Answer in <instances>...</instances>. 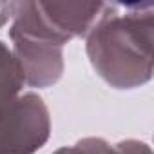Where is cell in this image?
<instances>
[{
  "mask_svg": "<svg viewBox=\"0 0 154 154\" xmlns=\"http://www.w3.org/2000/svg\"><path fill=\"white\" fill-rule=\"evenodd\" d=\"M11 51L22 69L24 82L33 89H47L63 74V47L29 36L13 35Z\"/></svg>",
  "mask_w": 154,
  "mask_h": 154,
  "instance_id": "4",
  "label": "cell"
},
{
  "mask_svg": "<svg viewBox=\"0 0 154 154\" xmlns=\"http://www.w3.org/2000/svg\"><path fill=\"white\" fill-rule=\"evenodd\" d=\"M152 45V2H105L100 20L85 36V53L94 72L120 91L138 89L150 82Z\"/></svg>",
  "mask_w": 154,
  "mask_h": 154,
  "instance_id": "1",
  "label": "cell"
},
{
  "mask_svg": "<svg viewBox=\"0 0 154 154\" xmlns=\"http://www.w3.org/2000/svg\"><path fill=\"white\" fill-rule=\"evenodd\" d=\"M53 154H118V150L114 145H111L103 138L87 136V138L78 140L74 145L56 149Z\"/></svg>",
  "mask_w": 154,
  "mask_h": 154,
  "instance_id": "6",
  "label": "cell"
},
{
  "mask_svg": "<svg viewBox=\"0 0 154 154\" xmlns=\"http://www.w3.org/2000/svg\"><path fill=\"white\" fill-rule=\"evenodd\" d=\"M24 85V74L11 47L0 40V112L22 94Z\"/></svg>",
  "mask_w": 154,
  "mask_h": 154,
  "instance_id": "5",
  "label": "cell"
},
{
  "mask_svg": "<svg viewBox=\"0 0 154 154\" xmlns=\"http://www.w3.org/2000/svg\"><path fill=\"white\" fill-rule=\"evenodd\" d=\"M13 17V2H0V27L6 26Z\"/></svg>",
  "mask_w": 154,
  "mask_h": 154,
  "instance_id": "8",
  "label": "cell"
},
{
  "mask_svg": "<svg viewBox=\"0 0 154 154\" xmlns=\"http://www.w3.org/2000/svg\"><path fill=\"white\" fill-rule=\"evenodd\" d=\"M114 147H116L118 154H152V149L149 147V143L140 141V140H132V138L122 140Z\"/></svg>",
  "mask_w": 154,
  "mask_h": 154,
  "instance_id": "7",
  "label": "cell"
},
{
  "mask_svg": "<svg viewBox=\"0 0 154 154\" xmlns=\"http://www.w3.org/2000/svg\"><path fill=\"white\" fill-rule=\"evenodd\" d=\"M49 136L51 114L36 93H22L0 112V154H35Z\"/></svg>",
  "mask_w": 154,
  "mask_h": 154,
  "instance_id": "3",
  "label": "cell"
},
{
  "mask_svg": "<svg viewBox=\"0 0 154 154\" xmlns=\"http://www.w3.org/2000/svg\"><path fill=\"white\" fill-rule=\"evenodd\" d=\"M105 2H13L9 36H29L56 45L85 38L100 20Z\"/></svg>",
  "mask_w": 154,
  "mask_h": 154,
  "instance_id": "2",
  "label": "cell"
}]
</instances>
